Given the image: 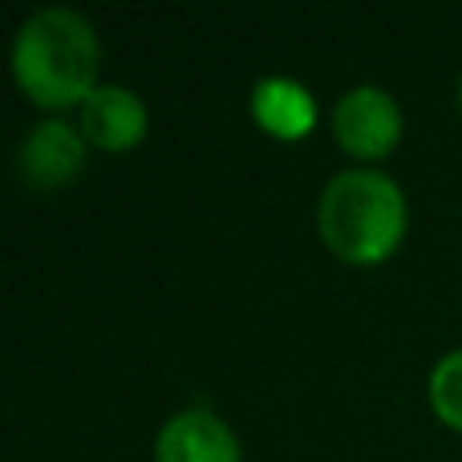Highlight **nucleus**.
Instances as JSON below:
<instances>
[{
	"mask_svg": "<svg viewBox=\"0 0 462 462\" xmlns=\"http://www.w3.org/2000/svg\"><path fill=\"white\" fill-rule=\"evenodd\" d=\"M333 138L357 162H377L402 143V106L382 86H353L333 106Z\"/></svg>",
	"mask_w": 462,
	"mask_h": 462,
	"instance_id": "obj_3",
	"label": "nucleus"
},
{
	"mask_svg": "<svg viewBox=\"0 0 462 462\" xmlns=\"http://www.w3.org/2000/svg\"><path fill=\"white\" fill-rule=\"evenodd\" d=\"M252 118L268 138L300 143L317 130V102L292 78H263L252 89Z\"/></svg>",
	"mask_w": 462,
	"mask_h": 462,
	"instance_id": "obj_7",
	"label": "nucleus"
},
{
	"mask_svg": "<svg viewBox=\"0 0 462 462\" xmlns=\"http://www.w3.org/2000/svg\"><path fill=\"white\" fill-rule=\"evenodd\" d=\"M97 32L73 8H37L13 37V78L37 110H81V102L97 89Z\"/></svg>",
	"mask_w": 462,
	"mask_h": 462,
	"instance_id": "obj_1",
	"label": "nucleus"
},
{
	"mask_svg": "<svg viewBox=\"0 0 462 462\" xmlns=\"http://www.w3.org/2000/svg\"><path fill=\"white\" fill-rule=\"evenodd\" d=\"M154 462H244V450L224 418L208 406H191L162 422Z\"/></svg>",
	"mask_w": 462,
	"mask_h": 462,
	"instance_id": "obj_5",
	"label": "nucleus"
},
{
	"mask_svg": "<svg viewBox=\"0 0 462 462\" xmlns=\"http://www.w3.org/2000/svg\"><path fill=\"white\" fill-rule=\"evenodd\" d=\"M458 110H462V78H458Z\"/></svg>",
	"mask_w": 462,
	"mask_h": 462,
	"instance_id": "obj_9",
	"label": "nucleus"
},
{
	"mask_svg": "<svg viewBox=\"0 0 462 462\" xmlns=\"http://www.w3.org/2000/svg\"><path fill=\"white\" fill-rule=\"evenodd\" d=\"M410 208L398 179L377 167H349L325 183L317 199L320 244L353 268L385 263L406 239Z\"/></svg>",
	"mask_w": 462,
	"mask_h": 462,
	"instance_id": "obj_2",
	"label": "nucleus"
},
{
	"mask_svg": "<svg viewBox=\"0 0 462 462\" xmlns=\"http://www.w3.org/2000/svg\"><path fill=\"white\" fill-rule=\"evenodd\" d=\"M86 154L89 143L81 134V126H73L65 118H45L21 138L16 171H21L24 187H32V191H57V187L73 183L81 175Z\"/></svg>",
	"mask_w": 462,
	"mask_h": 462,
	"instance_id": "obj_4",
	"label": "nucleus"
},
{
	"mask_svg": "<svg viewBox=\"0 0 462 462\" xmlns=\"http://www.w3.org/2000/svg\"><path fill=\"white\" fill-rule=\"evenodd\" d=\"M426 393H430V410L439 414V422L462 434V349L447 353V357L430 369Z\"/></svg>",
	"mask_w": 462,
	"mask_h": 462,
	"instance_id": "obj_8",
	"label": "nucleus"
},
{
	"mask_svg": "<svg viewBox=\"0 0 462 462\" xmlns=\"http://www.w3.org/2000/svg\"><path fill=\"white\" fill-rule=\"evenodd\" d=\"M78 126L86 134L89 146L97 151H130L146 138V126H151V114H146L143 97L126 86H97L94 94L81 102L78 110Z\"/></svg>",
	"mask_w": 462,
	"mask_h": 462,
	"instance_id": "obj_6",
	"label": "nucleus"
}]
</instances>
